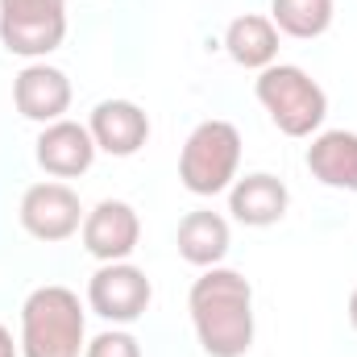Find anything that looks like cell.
I'll list each match as a JSON object with an SVG mask.
<instances>
[{"label": "cell", "mask_w": 357, "mask_h": 357, "mask_svg": "<svg viewBox=\"0 0 357 357\" xmlns=\"http://www.w3.org/2000/svg\"><path fill=\"white\" fill-rule=\"evenodd\" d=\"M21 357H84L88 312L71 287L46 282L21 303Z\"/></svg>", "instance_id": "cell-2"}, {"label": "cell", "mask_w": 357, "mask_h": 357, "mask_svg": "<svg viewBox=\"0 0 357 357\" xmlns=\"http://www.w3.org/2000/svg\"><path fill=\"white\" fill-rule=\"evenodd\" d=\"M195 341L208 357H245L254 349V287L229 266H208L187 291Z\"/></svg>", "instance_id": "cell-1"}, {"label": "cell", "mask_w": 357, "mask_h": 357, "mask_svg": "<svg viewBox=\"0 0 357 357\" xmlns=\"http://www.w3.org/2000/svg\"><path fill=\"white\" fill-rule=\"evenodd\" d=\"M291 208V191L278 175H266V171H254V175H237V183L229 187V212L237 225L245 229H270L287 216Z\"/></svg>", "instance_id": "cell-12"}, {"label": "cell", "mask_w": 357, "mask_h": 357, "mask_svg": "<svg viewBox=\"0 0 357 357\" xmlns=\"http://www.w3.org/2000/svg\"><path fill=\"white\" fill-rule=\"evenodd\" d=\"M175 245H178V258L187 266H220L229 258V245H233V229L220 212H208V208H195L178 220V233H175Z\"/></svg>", "instance_id": "cell-13"}, {"label": "cell", "mask_w": 357, "mask_h": 357, "mask_svg": "<svg viewBox=\"0 0 357 357\" xmlns=\"http://www.w3.org/2000/svg\"><path fill=\"white\" fill-rule=\"evenodd\" d=\"M84 357H142V341L129 333V328H104V333H96L88 341V349Z\"/></svg>", "instance_id": "cell-17"}, {"label": "cell", "mask_w": 357, "mask_h": 357, "mask_svg": "<svg viewBox=\"0 0 357 357\" xmlns=\"http://www.w3.org/2000/svg\"><path fill=\"white\" fill-rule=\"evenodd\" d=\"M241 175V133L233 121H199L178 154V183L191 195H220Z\"/></svg>", "instance_id": "cell-4"}, {"label": "cell", "mask_w": 357, "mask_h": 357, "mask_svg": "<svg viewBox=\"0 0 357 357\" xmlns=\"http://www.w3.org/2000/svg\"><path fill=\"white\" fill-rule=\"evenodd\" d=\"M96 142H91V129L79 121H54V125H42L38 142H33V158L38 167L50 178H79L91 171L96 162Z\"/></svg>", "instance_id": "cell-9"}, {"label": "cell", "mask_w": 357, "mask_h": 357, "mask_svg": "<svg viewBox=\"0 0 357 357\" xmlns=\"http://www.w3.org/2000/svg\"><path fill=\"white\" fill-rule=\"evenodd\" d=\"M88 129L96 150L112 158H133L150 142V116L133 100H100L88 116Z\"/></svg>", "instance_id": "cell-10"}, {"label": "cell", "mask_w": 357, "mask_h": 357, "mask_svg": "<svg viewBox=\"0 0 357 357\" xmlns=\"http://www.w3.org/2000/svg\"><path fill=\"white\" fill-rule=\"evenodd\" d=\"M333 0H270V21L278 33L312 42L333 29Z\"/></svg>", "instance_id": "cell-16"}, {"label": "cell", "mask_w": 357, "mask_h": 357, "mask_svg": "<svg viewBox=\"0 0 357 357\" xmlns=\"http://www.w3.org/2000/svg\"><path fill=\"white\" fill-rule=\"evenodd\" d=\"M225 50H229V59L237 67L266 71L270 63H278V29L262 13H241L225 29Z\"/></svg>", "instance_id": "cell-15"}, {"label": "cell", "mask_w": 357, "mask_h": 357, "mask_svg": "<svg viewBox=\"0 0 357 357\" xmlns=\"http://www.w3.org/2000/svg\"><path fill=\"white\" fill-rule=\"evenodd\" d=\"M307 171L333 191H357V133L324 129L307 146Z\"/></svg>", "instance_id": "cell-14"}, {"label": "cell", "mask_w": 357, "mask_h": 357, "mask_svg": "<svg viewBox=\"0 0 357 357\" xmlns=\"http://www.w3.org/2000/svg\"><path fill=\"white\" fill-rule=\"evenodd\" d=\"M17 212H21V229H25L33 241H46V245L75 237L79 225H84V216H88L84 204H79V195H75V187L63 183V178L25 187Z\"/></svg>", "instance_id": "cell-6"}, {"label": "cell", "mask_w": 357, "mask_h": 357, "mask_svg": "<svg viewBox=\"0 0 357 357\" xmlns=\"http://www.w3.org/2000/svg\"><path fill=\"white\" fill-rule=\"evenodd\" d=\"M71 79L67 71L50 67L46 59L42 63H25L13 79V104L25 121H38V125H54L67 116L71 108Z\"/></svg>", "instance_id": "cell-8"}, {"label": "cell", "mask_w": 357, "mask_h": 357, "mask_svg": "<svg viewBox=\"0 0 357 357\" xmlns=\"http://www.w3.org/2000/svg\"><path fill=\"white\" fill-rule=\"evenodd\" d=\"M67 38V8L59 13H0V46L17 59L42 63Z\"/></svg>", "instance_id": "cell-11"}, {"label": "cell", "mask_w": 357, "mask_h": 357, "mask_svg": "<svg viewBox=\"0 0 357 357\" xmlns=\"http://www.w3.org/2000/svg\"><path fill=\"white\" fill-rule=\"evenodd\" d=\"M150 299H154V287L146 270L133 262H100V270L88 278V307L116 328L142 320L150 312Z\"/></svg>", "instance_id": "cell-5"}, {"label": "cell", "mask_w": 357, "mask_h": 357, "mask_svg": "<svg viewBox=\"0 0 357 357\" xmlns=\"http://www.w3.org/2000/svg\"><path fill=\"white\" fill-rule=\"evenodd\" d=\"M67 0H0V13H59Z\"/></svg>", "instance_id": "cell-18"}, {"label": "cell", "mask_w": 357, "mask_h": 357, "mask_svg": "<svg viewBox=\"0 0 357 357\" xmlns=\"http://www.w3.org/2000/svg\"><path fill=\"white\" fill-rule=\"evenodd\" d=\"M349 324L357 328V287H354V295H349Z\"/></svg>", "instance_id": "cell-20"}, {"label": "cell", "mask_w": 357, "mask_h": 357, "mask_svg": "<svg viewBox=\"0 0 357 357\" xmlns=\"http://www.w3.org/2000/svg\"><path fill=\"white\" fill-rule=\"evenodd\" d=\"M0 357H21V345L13 341V333L0 324Z\"/></svg>", "instance_id": "cell-19"}, {"label": "cell", "mask_w": 357, "mask_h": 357, "mask_svg": "<svg viewBox=\"0 0 357 357\" xmlns=\"http://www.w3.org/2000/svg\"><path fill=\"white\" fill-rule=\"evenodd\" d=\"M254 96L274 121V129L287 137H316L328 116L324 88L295 63H270L266 71H258Z\"/></svg>", "instance_id": "cell-3"}, {"label": "cell", "mask_w": 357, "mask_h": 357, "mask_svg": "<svg viewBox=\"0 0 357 357\" xmlns=\"http://www.w3.org/2000/svg\"><path fill=\"white\" fill-rule=\"evenodd\" d=\"M79 237L96 262H129L142 241V216L125 199H100L84 216Z\"/></svg>", "instance_id": "cell-7"}]
</instances>
